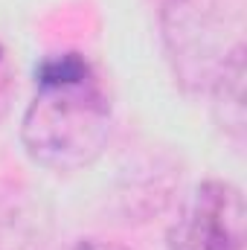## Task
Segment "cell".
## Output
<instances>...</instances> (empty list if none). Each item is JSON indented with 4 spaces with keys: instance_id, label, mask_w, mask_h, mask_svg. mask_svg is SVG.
I'll return each mask as SVG.
<instances>
[{
    "instance_id": "6da1fadb",
    "label": "cell",
    "mask_w": 247,
    "mask_h": 250,
    "mask_svg": "<svg viewBox=\"0 0 247 250\" xmlns=\"http://www.w3.org/2000/svg\"><path fill=\"white\" fill-rule=\"evenodd\" d=\"M114 108L93 64L79 53L53 56L35 73V96L21 120L32 163L73 175L93 166L111 143Z\"/></svg>"
},
{
    "instance_id": "7a4b0ae2",
    "label": "cell",
    "mask_w": 247,
    "mask_h": 250,
    "mask_svg": "<svg viewBox=\"0 0 247 250\" xmlns=\"http://www.w3.org/2000/svg\"><path fill=\"white\" fill-rule=\"evenodd\" d=\"M163 47L178 82L192 93H206L227 53L224 18L212 0H166L160 9Z\"/></svg>"
},
{
    "instance_id": "3957f363",
    "label": "cell",
    "mask_w": 247,
    "mask_h": 250,
    "mask_svg": "<svg viewBox=\"0 0 247 250\" xmlns=\"http://www.w3.org/2000/svg\"><path fill=\"white\" fill-rule=\"evenodd\" d=\"M245 195L221 178L195 184L169 227V250H245Z\"/></svg>"
},
{
    "instance_id": "277c9868",
    "label": "cell",
    "mask_w": 247,
    "mask_h": 250,
    "mask_svg": "<svg viewBox=\"0 0 247 250\" xmlns=\"http://www.w3.org/2000/svg\"><path fill=\"white\" fill-rule=\"evenodd\" d=\"M50 233L44 204L21 184L0 181V250H38Z\"/></svg>"
},
{
    "instance_id": "5b68a950",
    "label": "cell",
    "mask_w": 247,
    "mask_h": 250,
    "mask_svg": "<svg viewBox=\"0 0 247 250\" xmlns=\"http://www.w3.org/2000/svg\"><path fill=\"white\" fill-rule=\"evenodd\" d=\"M245 44L239 41L227 59L221 64V70L215 73L212 84H209V99H212V117L218 128L236 143H245V131H247V108H245Z\"/></svg>"
},
{
    "instance_id": "8992f818",
    "label": "cell",
    "mask_w": 247,
    "mask_h": 250,
    "mask_svg": "<svg viewBox=\"0 0 247 250\" xmlns=\"http://www.w3.org/2000/svg\"><path fill=\"white\" fill-rule=\"evenodd\" d=\"M64 250H128V248L117 245V242H102V239H76Z\"/></svg>"
},
{
    "instance_id": "52a82bcc",
    "label": "cell",
    "mask_w": 247,
    "mask_h": 250,
    "mask_svg": "<svg viewBox=\"0 0 247 250\" xmlns=\"http://www.w3.org/2000/svg\"><path fill=\"white\" fill-rule=\"evenodd\" d=\"M0 56H3V53H0Z\"/></svg>"
}]
</instances>
